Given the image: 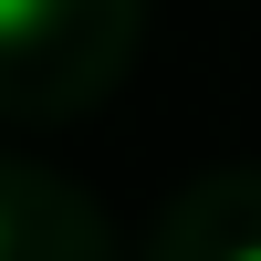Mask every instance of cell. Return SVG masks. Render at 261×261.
<instances>
[{
  "label": "cell",
  "mask_w": 261,
  "mask_h": 261,
  "mask_svg": "<svg viewBox=\"0 0 261 261\" xmlns=\"http://www.w3.org/2000/svg\"><path fill=\"white\" fill-rule=\"evenodd\" d=\"M42 21H53V0H0V42H32Z\"/></svg>",
  "instance_id": "obj_1"
},
{
  "label": "cell",
  "mask_w": 261,
  "mask_h": 261,
  "mask_svg": "<svg viewBox=\"0 0 261 261\" xmlns=\"http://www.w3.org/2000/svg\"><path fill=\"white\" fill-rule=\"evenodd\" d=\"M0 261H11V199H0Z\"/></svg>",
  "instance_id": "obj_2"
},
{
  "label": "cell",
  "mask_w": 261,
  "mask_h": 261,
  "mask_svg": "<svg viewBox=\"0 0 261 261\" xmlns=\"http://www.w3.org/2000/svg\"><path fill=\"white\" fill-rule=\"evenodd\" d=\"M220 261H261V241H241V251H220Z\"/></svg>",
  "instance_id": "obj_3"
}]
</instances>
